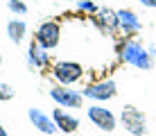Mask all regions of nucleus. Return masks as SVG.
Listing matches in <instances>:
<instances>
[{
  "label": "nucleus",
  "instance_id": "obj_1",
  "mask_svg": "<svg viewBox=\"0 0 156 136\" xmlns=\"http://www.w3.org/2000/svg\"><path fill=\"white\" fill-rule=\"evenodd\" d=\"M118 57H120L127 66H133L138 70H149V68H152V64H154L149 50L143 46L140 41H136V39L122 41L120 48H118Z\"/></svg>",
  "mask_w": 156,
  "mask_h": 136
},
{
  "label": "nucleus",
  "instance_id": "obj_2",
  "mask_svg": "<svg viewBox=\"0 0 156 136\" xmlns=\"http://www.w3.org/2000/svg\"><path fill=\"white\" fill-rule=\"evenodd\" d=\"M120 123L131 136H145L147 134V116L133 105H127L120 111Z\"/></svg>",
  "mask_w": 156,
  "mask_h": 136
},
{
  "label": "nucleus",
  "instance_id": "obj_3",
  "mask_svg": "<svg viewBox=\"0 0 156 136\" xmlns=\"http://www.w3.org/2000/svg\"><path fill=\"white\" fill-rule=\"evenodd\" d=\"M52 77L61 86H75L84 77V68L77 61H68V59L66 61H57V64H52Z\"/></svg>",
  "mask_w": 156,
  "mask_h": 136
},
{
  "label": "nucleus",
  "instance_id": "obj_4",
  "mask_svg": "<svg viewBox=\"0 0 156 136\" xmlns=\"http://www.w3.org/2000/svg\"><path fill=\"white\" fill-rule=\"evenodd\" d=\"M34 41L43 46L45 50H55L61 41V25L57 20H43L34 32Z\"/></svg>",
  "mask_w": 156,
  "mask_h": 136
},
{
  "label": "nucleus",
  "instance_id": "obj_5",
  "mask_svg": "<svg viewBox=\"0 0 156 136\" xmlns=\"http://www.w3.org/2000/svg\"><path fill=\"white\" fill-rule=\"evenodd\" d=\"M50 97L63 109H79L86 100L82 91H75L73 86H61V84H57V86L50 89Z\"/></svg>",
  "mask_w": 156,
  "mask_h": 136
},
{
  "label": "nucleus",
  "instance_id": "obj_6",
  "mask_svg": "<svg viewBox=\"0 0 156 136\" xmlns=\"http://www.w3.org/2000/svg\"><path fill=\"white\" fill-rule=\"evenodd\" d=\"M84 97L93 102H106V100H113L118 93V86L113 79H100V82H90L88 86L82 91Z\"/></svg>",
  "mask_w": 156,
  "mask_h": 136
},
{
  "label": "nucleus",
  "instance_id": "obj_7",
  "mask_svg": "<svg viewBox=\"0 0 156 136\" xmlns=\"http://www.w3.org/2000/svg\"><path fill=\"white\" fill-rule=\"evenodd\" d=\"M88 120L95 125L102 132H113L115 125H118V118L111 109L102 107V105H90L88 107Z\"/></svg>",
  "mask_w": 156,
  "mask_h": 136
},
{
  "label": "nucleus",
  "instance_id": "obj_8",
  "mask_svg": "<svg viewBox=\"0 0 156 136\" xmlns=\"http://www.w3.org/2000/svg\"><path fill=\"white\" fill-rule=\"evenodd\" d=\"M93 23L100 27V32H104V34L109 36H115L118 32H120V20H118V12L113 9H100L98 14L93 16Z\"/></svg>",
  "mask_w": 156,
  "mask_h": 136
},
{
  "label": "nucleus",
  "instance_id": "obj_9",
  "mask_svg": "<svg viewBox=\"0 0 156 136\" xmlns=\"http://www.w3.org/2000/svg\"><path fill=\"white\" fill-rule=\"evenodd\" d=\"M118 20H120V32L125 36H136L143 30V23L133 9H118Z\"/></svg>",
  "mask_w": 156,
  "mask_h": 136
},
{
  "label": "nucleus",
  "instance_id": "obj_10",
  "mask_svg": "<svg viewBox=\"0 0 156 136\" xmlns=\"http://www.w3.org/2000/svg\"><path fill=\"white\" fill-rule=\"evenodd\" d=\"M27 118H30V123L34 125V129H39L41 134H57L59 132L55 120H52V116L43 113L41 109H34V107L27 109Z\"/></svg>",
  "mask_w": 156,
  "mask_h": 136
},
{
  "label": "nucleus",
  "instance_id": "obj_11",
  "mask_svg": "<svg viewBox=\"0 0 156 136\" xmlns=\"http://www.w3.org/2000/svg\"><path fill=\"white\" fill-rule=\"evenodd\" d=\"M52 120H55L57 129H59V132H63V134H75L79 129V118L70 116L63 107L52 109Z\"/></svg>",
  "mask_w": 156,
  "mask_h": 136
},
{
  "label": "nucleus",
  "instance_id": "obj_12",
  "mask_svg": "<svg viewBox=\"0 0 156 136\" xmlns=\"http://www.w3.org/2000/svg\"><path fill=\"white\" fill-rule=\"evenodd\" d=\"M50 50H45L43 46H39L36 41H32L27 46V64L32 68H48L50 66V54H48Z\"/></svg>",
  "mask_w": 156,
  "mask_h": 136
},
{
  "label": "nucleus",
  "instance_id": "obj_13",
  "mask_svg": "<svg viewBox=\"0 0 156 136\" xmlns=\"http://www.w3.org/2000/svg\"><path fill=\"white\" fill-rule=\"evenodd\" d=\"M25 34H27V25H25V20L12 18V20L7 23V36H9V41L20 43V41L25 39Z\"/></svg>",
  "mask_w": 156,
  "mask_h": 136
},
{
  "label": "nucleus",
  "instance_id": "obj_14",
  "mask_svg": "<svg viewBox=\"0 0 156 136\" xmlns=\"http://www.w3.org/2000/svg\"><path fill=\"white\" fill-rule=\"evenodd\" d=\"M75 7H77V12H84V14H90V16H95L100 12V7L93 2V0H77Z\"/></svg>",
  "mask_w": 156,
  "mask_h": 136
},
{
  "label": "nucleus",
  "instance_id": "obj_15",
  "mask_svg": "<svg viewBox=\"0 0 156 136\" xmlns=\"http://www.w3.org/2000/svg\"><path fill=\"white\" fill-rule=\"evenodd\" d=\"M7 7L12 14H18V16H25L27 14V5L23 0H7Z\"/></svg>",
  "mask_w": 156,
  "mask_h": 136
},
{
  "label": "nucleus",
  "instance_id": "obj_16",
  "mask_svg": "<svg viewBox=\"0 0 156 136\" xmlns=\"http://www.w3.org/2000/svg\"><path fill=\"white\" fill-rule=\"evenodd\" d=\"M12 97H14V89L9 84H0V102L12 100Z\"/></svg>",
  "mask_w": 156,
  "mask_h": 136
},
{
  "label": "nucleus",
  "instance_id": "obj_17",
  "mask_svg": "<svg viewBox=\"0 0 156 136\" xmlns=\"http://www.w3.org/2000/svg\"><path fill=\"white\" fill-rule=\"evenodd\" d=\"M143 7H149V9H156V0H140Z\"/></svg>",
  "mask_w": 156,
  "mask_h": 136
},
{
  "label": "nucleus",
  "instance_id": "obj_18",
  "mask_svg": "<svg viewBox=\"0 0 156 136\" xmlns=\"http://www.w3.org/2000/svg\"><path fill=\"white\" fill-rule=\"evenodd\" d=\"M0 136H9V134H7V129H5L2 125H0Z\"/></svg>",
  "mask_w": 156,
  "mask_h": 136
},
{
  "label": "nucleus",
  "instance_id": "obj_19",
  "mask_svg": "<svg viewBox=\"0 0 156 136\" xmlns=\"http://www.w3.org/2000/svg\"><path fill=\"white\" fill-rule=\"evenodd\" d=\"M0 61H2V54H0Z\"/></svg>",
  "mask_w": 156,
  "mask_h": 136
}]
</instances>
